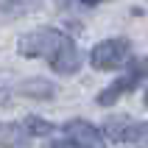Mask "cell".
Instances as JSON below:
<instances>
[{"label": "cell", "mask_w": 148, "mask_h": 148, "mask_svg": "<svg viewBox=\"0 0 148 148\" xmlns=\"http://www.w3.org/2000/svg\"><path fill=\"white\" fill-rule=\"evenodd\" d=\"M17 50L20 56L28 59H45L62 75H70L81 67V53L75 48V42L56 28H36L31 34H23L17 42Z\"/></svg>", "instance_id": "1"}, {"label": "cell", "mask_w": 148, "mask_h": 148, "mask_svg": "<svg viewBox=\"0 0 148 148\" xmlns=\"http://www.w3.org/2000/svg\"><path fill=\"white\" fill-rule=\"evenodd\" d=\"M129 50H132V42L126 36H115V39H103L98 42L90 53V62L95 70H115L129 59Z\"/></svg>", "instance_id": "2"}, {"label": "cell", "mask_w": 148, "mask_h": 148, "mask_svg": "<svg viewBox=\"0 0 148 148\" xmlns=\"http://www.w3.org/2000/svg\"><path fill=\"white\" fill-rule=\"evenodd\" d=\"M106 137L115 143H132L140 145L148 140V123H137V120H126V117H112L106 120Z\"/></svg>", "instance_id": "3"}, {"label": "cell", "mask_w": 148, "mask_h": 148, "mask_svg": "<svg viewBox=\"0 0 148 148\" xmlns=\"http://www.w3.org/2000/svg\"><path fill=\"white\" fill-rule=\"evenodd\" d=\"M143 73H145V62H134L132 67H129V73L123 75V78H117L115 84H109L106 90L98 95V103L101 106H109V103H115L120 95H126V92H132L134 87H137V81L143 78Z\"/></svg>", "instance_id": "4"}, {"label": "cell", "mask_w": 148, "mask_h": 148, "mask_svg": "<svg viewBox=\"0 0 148 148\" xmlns=\"http://www.w3.org/2000/svg\"><path fill=\"white\" fill-rule=\"evenodd\" d=\"M64 134L70 137V143L78 148H103L106 137L87 120H67L64 123Z\"/></svg>", "instance_id": "5"}, {"label": "cell", "mask_w": 148, "mask_h": 148, "mask_svg": "<svg viewBox=\"0 0 148 148\" xmlns=\"http://www.w3.org/2000/svg\"><path fill=\"white\" fill-rule=\"evenodd\" d=\"M0 145L3 148H28V134L23 123H0Z\"/></svg>", "instance_id": "6"}, {"label": "cell", "mask_w": 148, "mask_h": 148, "mask_svg": "<svg viewBox=\"0 0 148 148\" xmlns=\"http://www.w3.org/2000/svg\"><path fill=\"white\" fill-rule=\"evenodd\" d=\"M53 84L42 81V78H31V81H23L20 84V92L23 95H31V98H53Z\"/></svg>", "instance_id": "7"}, {"label": "cell", "mask_w": 148, "mask_h": 148, "mask_svg": "<svg viewBox=\"0 0 148 148\" xmlns=\"http://www.w3.org/2000/svg\"><path fill=\"white\" fill-rule=\"evenodd\" d=\"M23 129H25V134H34V137H48V134H53V123L42 120V117H25Z\"/></svg>", "instance_id": "8"}, {"label": "cell", "mask_w": 148, "mask_h": 148, "mask_svg": "<svg viewBox=\"0 0 148 148\" xmlns=\"http://www.w3.org/2000/svg\"><path fill=\"white\" fill-rule=\"evenodd\" d=\"M45 148H78V145H73V143H48Z\"/></svg>", "instance_id": "9"}, {"label": "cell", "mask_w": 148, "mask_h": 148, "mask_svg": "<svg viewBox=\"0 0 148 148\" xmlns=\"http://www.w3.org/2000/svg\"><path fill=\"white\" fill-rule=\"evenodd\" d=\"M145 106H148V90H145Z\"/></svg>", "instance_id": "10"}]
</instances>
